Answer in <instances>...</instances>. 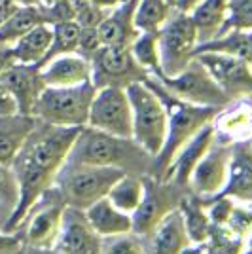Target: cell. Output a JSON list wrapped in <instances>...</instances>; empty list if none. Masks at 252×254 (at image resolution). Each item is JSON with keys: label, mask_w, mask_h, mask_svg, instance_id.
Instances as JSON below:
<instances>
[{"label": "cell", "mask_w": 252, "mask_h": 254, "mask_svg": "<svg viewBox=\"0 0 252 254\" xmlns=\"http://www.w3.org/2000/svg\"><path fill=\"white\" fill-rule=\"evenodd\" d=\"M82 127H57L36 122L31 137L15 156L11 169L19 186V203L6 220V232H15L31 207L53 186V180L61 171L72 144Z\"/></svg>", "instance_id": "cell-1"}, {"label": "cell", "mask_w": 252, "mask_h": 254, "mask_svg": "<svg viewBox=\"0 0 252 254\" xmlns=\"http://www.w3.org/2000/svg\"><path fill=\"white\" fill-rule=\"evenodd\" d=\"M146 82L158 91V95L163 99L165 108H167V135H165V142H163L158 156L152 159V167H150L152 177L163 179V175H165L167 167L171 165V161L175 159L177 152L199 129H203L207 124H212L220 110L207 108V106H197L182 101V99L175 97L173 93H169L167 89L158 82V78H154V76H148Z\"/></svg>", "instance_id": "cell-2"}, {"label": "cell", "mask_w": 252, "mask_h": 254, "mask_svg": "<svg viewBox=\"0 0 252 254\" xmlns=\"http://www.w3.org/2000/svg\"><path fill=\"white\" fill-rule=\"evenodd\" d=\"M66 161L97 167H118L133 175L152 167V158L133 138L114 137L89 126L80 129Z\"/></svg>", "instance_id": "cell-3"}, {"label": "cell", "mask_w": 252, "mask_h": 254, "mask_svg": "<svg viewBox=\"0 0 252 254\" xmlns=\"http://www.w3.org/2000/svg\"><path fill=\"white\" fill-rule=\"evenodd\" d=\"M126 91L131 103V118H133L131 138L154 159L159 154L167 135L165 103L146 80L127 85Z\"/></svg>", "instance_id": "cell-4"}, {"label": "cell", "mask_w": 252, "mask_h": 254, "mask_svg": "<svg viewBox=\"0 0 252 254\" xmlns=\"http://www.w3.org/2000/svg\"><path fill=\"white\" fill-rule=\"evenodd\" d=\"M126 171L118 167H97L66 161L53 180V188L59 191L66 207L85 211L89 205L108 195L116 180Z\"/></svg>", "instance_id": "cell-5"}, {"label": "cell", "mask_w": 252, "mask_h": 254, "mask_svg": "<svg viewBox=\"0 0 252 254\" xmlns=\"http://www.w3.org/2000/svg\"><path fill=\"white\" fill-rule=\"evenodd\" d=\"M97 87L93 82L68 87L46 85L38 95L34 106V118L44 124L57 127H84L87 126L89 106Z\"/></svg>", "instance_id": "cell-6"}, {"label": "cell", "mask_w": 252, "mask_h": 254, "mask_svg": "<svg viewBox=\"0 0 252 254\" xmlns=\"http://www.w3.org/2000/svg\"><path fill=\"white\" fill-rule=\"evenodd\" d=\"M197 44L199 38L189 13H182L173 8L171 15L158 29L159 74L175 76L184 70L195 57Z\"/></svg>", "instance_id": "cell-7"}, {"label": "cell", "mask_w": 252, "mask_h": 254, "mask_svg": "<svg viewBox=\"0 0 252 254\" xmlns=\"http://www.w3.org/2000/svg\"><path fill=\"white\" fill-rule=\"evenodd\" d=\"M158 82L169 93L179 97L186 103L197 106H207V108H216L222 110L230 106L233 101L222 91V87L216 84V80L210 76V72L203 64L193 57L184 70H180L175 76L158 74Z\"/></svg>", "instance_id": "cell-8"}, {"label": "cell", "mask_w": 252, "mask_h": 254, "mask_svg": "<svg viewBox=\"0 0 252 254\" xmlns=\"http://www.w3.org/2000/svg\"><path fill=\"white\" fill-rule=\"evenodd\" d=\"M64 207L66 205L61 199L59 191L52 186L32 205L31 211L23 218L19 226L23 228V245L34 251H53L59 230H61V222H63Z\"/></svg>", "instance_id": "cell-9"}, {"label": "cell", "mask_w": 252, "mask_h": 254, "mask_svg": "<svg viewBox=\"0 0 252 254\" xmlns=\"http://www.w3.org/2000/svg\"><path fill=\"white\" fill-rule=\"evenodd\" d=\"M87 126L114 137L131 138L133 118H131V103L126 87H118V85L97 87L89 106Z\"/></svg>", "instance_id": "cell-10"}, {"label": "cell", "mask_w": 252, "mask_h": 254, "mask_svg": "<svg viewBox=\"0 0 252 254\" xmlns=\"http://www.w3.org/2000/svg\"><path fill=\"white\" fill-rule=\"evenodd\" d=\"M91 61V82L95 87L105 85H127L146 80L148 72L137 63L129 46H101L89 57Z\"/></svg>", "instance_id": "cell-11"}, {"label": "cell", "mask_w": 252, "mask_h": 254, "mask_svg": "<svg viewBox=\"0 0 252 254\" xmlns=\"http://www.w3.org/2000/svg\"><path fill=\"white\" fill-rule=\"evenodd\" d=\"M177 184H173L171 180H159L156 177H144V195L142 201L138 205V209L133 214V233L148 239L150 233L154 232V228L159 224V220L171 212L173 209H177L180 205V195Z\"/></svg>", "instance_id": "cell-12"}, {"label": "cell", "mask_w": 252, "mask_h": 254, "mask_svg": "<svg viewBox=\"0 0 252 254\" xmlns=\"http://www.w3.org/2000/svg\"><path fill=\"white\" fill-rule=\"evenodd\" d=\"M195 59L209 70L231 101L252 95V66L249 63L218 52H199L195 53Z\"/></svg>", "instance_id": "cell-13"}, {"label": "cell", "mask_w": 252, "mask_h": 254, "mask_svg": "<svg viewBox=\"0 0 252 254\" xmlns=\"http://www.w3.org/2000/svg\"><path fill=\"white\" fill-rule=\"evenodd\" d=\"M231 142L220 140V135L214 140V144L207 150V154L201 158L195 169L189 177L188 186L199 197H214L220 195L230 173Z\"/></svg>", "instance_id": "cell-14"}, {"label": "cell", "mask_w": 252, "mask_h": 254, "mask_svg": "<svg viewBox=\"0 0 252 254\" xmlns=\"http://www.w3.org/2000/svg\"><path fill=\"white\" fill-rule=\"evenodd\" d=\"M53 251L57 254H101L103 237L87 222L84 211L64 207L63 222Z\"/></svg>", "instance_id": "cell-15"}, {"label": "cell", "mask_w": 252, "mask_h": 254, "mask_svg": "<svg viewBox=\"0 0 252 254\" xmlns=\"http://www.w3.org/2000/svg\"><path fill=\"white\" fill-rule=\"evenodd\" d=\"M216 138H218V133H216L214 124H207L177 152V156L171 161V165L165 171L163 179L159 180H171L179 188H186L195 165L207 154V150L214 144Z\"/></svg>", "instance_id": "cell-16"}, {"label": "cell", "mask_w": 252, "mask_h": 254, "mask_svg": "<svg viewBox=\"0 0 252 254\" xmlns=\"http://www.w3.org/2000/svg\"><path fill=\"white\" fill-rule=\"evenodd\" d=\"M0 78L11 91V95L17 103V110L21 114L34 116V106H36L38 95L46 87L42 82V76H40V66L13 61L8 68H4L0 72Z\"/></svg>", "instance_id": "cell-17"}, {"label": "cell", "mask_w": 252, "mask_h": 254, "mask_svg": "<svg viewBox=\"0 0 252 254\" xmlns=\"http://www.w3.org/2000/svg\"><path fill=\"white\" fill-rule=\"evenodd\" d=\"M44 85L68 87L91 82V61L82 53H63L40 66Z\"/></svg>", "instance_id": "cell-18"}, {"label": "cell", "mask_w": 252, "mask_h": 254, "mask_svg": "<svg viewBox=\"0 0 252 254\" xmlns=\"http://www.w3.org/2000/svg\"><path fill=\"white\" fill-rule=\"evenodd\" d=\"M220 195L237 201H252V140H231L228 182Z\"/></svg>", "instance_id": "cell-19"}, {"label": "cell", "mask_w": 252, "mask_h": 254, "mask_svg": "<svg viewBox=\"0 0 252 254\" xmlns=\"http://www.w3.org/2000/svg\"><path fill=\"white\" fill-rule=\"evenodd\" d=\"M189 245L188 230L180 209L167 212L148 237V254H182Z\"/></svg>", "instance_id": "cell-20"}, {"label": "cell", "mask_w": 252, "mask_h": 254, "mask_svg": "<svg viewBox=\"0 0 252 254\" xmlns=\"http://www.w3.org/2000/svg\"><path fill=\"white\" fill-rule=\"evenodd\" d=\"M138 0H126L106 13L97 27L103 46H131L140 31L135 25V10Z\"/></svg>", "instance_id": "cell-21"}, {"label": "cell", "mask_w": 252, "mask_h": 254, "mask_svg": "<svg viewBox=\"0 0 252 254\" xmlns=\"http://www.w3.org/2000/svg\"><path fill=\"white\" fill-rule=\"evenodd\" d=\"M36 122L38 120L34 116L21 114V112L0 116V163L2 165L11 167L15 156L25 146L32 129L36 127Z\"/></svg>", "instance_id": "cell-22"}, {"label": "cell", "mask_w": 252, "mask_h": 254, "mask_svg": "<svg viewBox=\"0 0 252 254\" xmlns=\"http://www.w3.org/2000/svg\"><path fill=\"white\" fill-rule=\"evenodd\" d=\"M87 222L91 224L95 232L99 233L103 239L124 235V233L133 232V218L131 214L120 211L116 205L110 203L108 197H103L93 205H89L84 211Z\"/></svg>", "instance_id": "cell-23"}, {"label": "cell", "mask_w": 252, "mask_h": 254, "mask_svg": "<svg viewBox=\"0 0 252 254\" xmlns=\"http://www.w3.org/2000/svg\"><path fill=\"white\" fill-rule=\"evenodd\" d=\"M42 23L52 25L46 6H40V4L17 6L4 21L0 23V42L11 48L23 34H27L31 29L42 25Z\"/></svg>", "instance_id": "cell-24"}, {"label": "cell", "mask_w": 252, "mask_h": 254, "mask_svg": "<svg viewBox=\"0 0 252 254\" xmlns=\"http://www.w3.org/2000/svg\"><path fill=\"white\" fill-rule=\"evenodd\" d=\"M52 44V25L42 23L34 27L27 34H23L17 42L11 46V57L15 63L38 64L44 61L46 53Z\"/></svg>", "instance_id": "cell-25"}, {"label": "cell", "mask_w": 252, "mask_h": 254, "mask_svg": "<svg viewBox=\"0 0 252 254\" xmlns=\"http://www.w3.org/2000/svg\"><path fill=\"white\" fill-rule=\"evenodd\" d=\"M226 13H228V0H203L189 11L199 44L209 42L220 34L226 21Z\"/></svg>", "instance_id": "cell-26"}, {"label": "cell", "mask_w": 252, "mask_h": 254, "mask_svg": "<svg viewBox=\"0 0 252 254\" xmlns=\"http://www.w3.org/2000/svg\"><path fill=\"white\" fill-rule=\"evenodd\" d=\"M199 52H218L237 57L252 66V31H226L209 42L197 44Z\"/></svg>", "instance_id": "cell-27"}, {"label": "cell", "mask_w": 252, "mask_h": 254, "mask_svg": "<svg viewBox=\"0 0 252 254\" xmlns=\"http://www.w3.org/2000/svg\"><path fill=\"white\" fill-rule=\"evenodd\" d=\"M142 195H144V177L133 175V173H124L112 184V188H110L106 197L120 211L133 214L138 209L140 201H142Z\"/></svg>", "instance_id": "cell-28"}, {"label": "cell", "mask_w": 252, "mask_h": 254, "mask_svg": "<svg viewBox=\"0 0 252 254\" xmlns=\"http://www.w3.org/2000/svg\"><path fill=\"white\" fill-rule=\"evenodd\" d=\"M179 209L182 212V216H184V224H186V230H188L189 241L193 245H203L207 241L210 228H212L207 207L197 197L182 195Z\"/></svg>", "instance_id": "cell-29"}, {"label": "cell", "mask_w": 252, "mask_h": 254, "mask_svg": "<svg viewBox=\"0 0 252 254\" xmlns=\"http://www.w3.org/2000/svg\"><path fill=\"white\" fill-rule=\"evenodd\" d=\"M214 127L218 135H228L231 140H241L252 131V108L237 106V108H222L214 118Z\"/></svg>", "instance_id": "cell-30"}, {"label": "cell", "mask_w": 252, "mask_h": 254, "mask_svg": "<svg viewBox=\"0 0 252 254\" xmlns=\"http://www.w3.org/2000/svg\"><path fill=\"white\" fill-rule=\"evenodd\" d=\"M80 31H82V27L74 21V19H70V21L53 23L52 25V44H50V50H48V53H46V57H44V61L40 63V66L46 64L50 59H53V57H57V55L78 52Z\"/></svg>", "instance_id": "cell-31"}, {"label": "cell", "mask_w": 252, "mask_h": 254, "mask_svg": "<svg viewBox=\"0 0 252 254\" xmlns=\"http://www.w3.org/2000/svg\"><path fill=\"white\" fill-rule=\"evenodd\" d=\"M131 53L137 63L150 76L159 74V52H158V31H140L131 42Z\"/></svg>", "instance_id": "cell-32"}, {"label": "cell", "mask_w": 252, "mask_h": 254, "mask_svg": "<svg viewBox=\"0 0 252 254\" xmlns=\"http://www.w3.org/2000/svg\"><path fill=\"white\" fill-rule=\"evenodd\" d=\"M173 11L167 0H138L135 25L138 31H158Z\"/></svg>", "instance_id": "cell-33"}, {"label": "cell", "mask_w": 252, "mask_h": 254, "mask_svg": "<svg viewBox=\"0 0 252 254\" xmlns=\"http://www.w3.org/2000/svg\"><path fill=\"white\" fill-rule=\"evenodd\" d=\"M205 254H243L247 239L233 233L226 226H212L205 241Z\"/></svg>", "instance_id": "cell-34"}, {"label": "cell", "mask_w": 252, "mask_h": 254, "mask_svg": "<svg viewBox=\"0 0 252 254\" xmlns=\"http://www.w3.org/2000/svg\"><path fill=\"white\" fill-rule=\"evenodd\" d=\"M17 203H19V186H17L15 173L10 165L0 163V211L4 212L6 220L10 218L13 209L17 207Z\"/></svg>", "instance_id": "cell-35"}, {"label": "cell", "mask_w": 252, "mask_h": 254, "mask_svg": "<svg viewBox=\"0 0 252 254\" xmlns=\"http://www.w3.org/2000/svg\"><path fill=\"white\" fill-rule=\"evenodd\" d=\"M226 31H252V0H228V13L220 34Z\"/></svg>", "instance_id": "cell-36"}, {"label": "cell", "mask_w": 252, "mask_h": 254, "mask_svg": "<svg viewBox=\"0 0 252 254\" xmlns=\"http://www.w3.org/2000/svg\"><path fill=\"white\" fill-rule=\"evenodd\" d=\"M101 254H148V247L142 237L131 232L103 239V253Z\"/></svg>", "instance_id": "cell-37"}, {"label": "cell", "mask_w": 252, "mask_h": 254, "mask_svg": "<svg viewBox=\"0 0 252 254\" xmlns=\"http://www.w3.org/2000/svg\"><path fill=\"white\" fill-rule=\"evenodd\" d=\"M226 228H230L231 232L237 233V235H241L243 239H249L252 235V201L233 199Z\"/></svg>", "instance_id": "cell-38"}, {"label": "cell", "mask_w": 252, "mask_h": 254, "mask_svg": "<svg viewBox=\"0 0 252 254\" xmlns=\"http://www.w3.org/2000/svg\"><path fill=\"white\" fill-rule=\"evenodd\" d=\"M74 8V21L80 27H99L110 10L99 8L91 0H70Z\"/></svg>", "instance_id": "cell-39"}, {"label": "cell", "mask_w": 252, "mask_h": 254, "mask_svg": "<svg viewBox=\"0 0 252 254\" xmlns=\"http://www.w3.org/2000/svg\"><path fill=\"white\" fill-rule=\"evenodd\" d=\"M103 46L97 27H82L80 31V44H78V53H82L85 57H91L99 48Z\"/></svg>", "instance_id": "cell-40"}, {"label": "cell", "mask_w": 252, "mask_h": 254, "mask_svg": "<svg viewBox=\"0 0 252 254\" xmlns=\"http://www.w3.org/2000/svg\"><path fill=\"white\" fill-rule=\"evenodd\" d=\"M23 245V237L19 232H6L0 228V254H19Z\"/></svg>", "instance_id": "cell-41"}, {"label": "cell", "mask_w": 252, "mask_h": 254, "mask_svg": "<svg viewBox=\"0 0 252 254\" xmlns=\"http://www.w3.org/2000/svg\"><path fill=\"white\" fill-rule=\"evenodd\" d=\"M15 112H19L17 103L11 95V91L8 89V85L0 78V116H8V114H15Z\"/></svg>", "instance_id": "cell-42"}, {"label": "cell", "mask_w": 252, "mask_h": 254, "mask_svg": "<svg viewBox=\"0 0 252 254\" xmlns=\"http://www.w3.org/2000/svg\"><path fill=\"white\" fill-rule=\"evenodd\" d=\"M13 63V57H11V48L6 46V44L0 42V72L4 68H8L10 64Z\"/></svg>", "instance_id": "cell-43"}, {"label": "cell", "mask_w": 252, "mask_h": 254, "mask_svg": "<svg viewBox=\"0 0 252 254\" xmlns=\"http://www.w3.org/2000/svg\"><path fill=\"white\" fill-rule=\"evenodd\" d=\"M199 2H203V0H173V8L182 11V13H189Z\"/></svg>", "instance_id": "cell-44"}, {"label": "cell", "mask_w": 252, "mask_h": 254, "mask_svg": "<svg viewBox=\"0 0 252 254\" xmlns=\"http://www.w3.org/2000/svg\"><path fill=\"white\" fill-rule=\"evenodd\" d=\"M93 4H97L99 8H105V10H112L116 6H120L122 2H126V0H91Z\"/></svg>", "instance_id": "cell-45"}, {"label": "cell", "mask_w": 252, "mask_h": 254, "mask_svg": "<svg viewBox=\"0 0 252 254\" xmlns=\"http://www.w3.org/2000/svg\"><path fill=\"white\" fill-rule=\"evenodd\" d=\"M11 2H15L17 6H29V4H36V0H11Z\"/></svg>", "instance_id": "cell-46"}, {"label": "cell", "mask_w": 252, "mask_h": 254, "mask_svg": "<svg viewBox=\"0 0 252 254\" xmlns=\"http://www.w3.org/2000/svg\"><path fill=\"white\" fill-rule=\"evenodd\" d=\"M55 2H59V0H36V4H40V6H52Z\"/></svg>", "instance_id": "cell-47"}, {"label": "cell", "mask_w": 252, "mask_h": 254, "mask_svg": "<svg viewBox=\"0 0 252 254\" xmlns=\"http://www.w3.org/2000/svg\"><path fill=\"white\" fill-rule=\"evenodd\" d=\"M243 254H252V247L249 243H247V247H245V251H243Z\"/></svg>", "instance_id": "cell-48"}, {"label": "cell", "mask_w": 252, "mask_h": 254, "mask_svg": "<svg viewBox=\"0 0 252 254\" xmlns=\"http://www.w3.org/2000/svg\"><path fill=\"white\" fill-rule=\"evenodd\" d=\"M247 243H249V245H251V247H252V235H251V237H249V239H247Z\"/></svg>", "instance_id": "cell-49"}, {"label": "cell", "mask_w": 252, "mask_h": 254, "mask_svg": "<svg viewBox=\"0 0 252 254\" xmlns=\"http://www.w3.org/2000/svg\"><path fill=\"white\" fill-rule=\"evenodd\" d=\"M167 2H169V4H171V6H173V0H167Z\"/></svg>", "instance_id": "cell-50"}, {"label": "cell", "mask_w": 252, "mask_h": 254, "mask_svg": "<svg viewBox=\"0 0 252 254\" xmlns=\"http://www.w3.org/2000/svg\"><path fill=\"white\" fill-rule=\"evenodd\" d=\"M19 254H21V253H19Z\"/></svg>", "instance_id": "cell-51"}]
</instances>
